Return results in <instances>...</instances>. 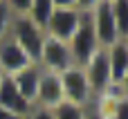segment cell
<instances>
[{
	"label": "cell",
	"instance_id": "1",
	"mask_svg": "<svg viewBox=\"0 0 128 119\" xmlns=\"http://www.w3.org/2000/svg\"><path fill=\"white\" fill-rule=\"evenodd\" d=\"M81 18H83V11L76 7V0H63V2L54 0V14L45 29V36L68 43L79 29Z\"/></svg>",
	"mask_w": 128,
	"mask_h": 119
},
{
	"label": "cell",
	"instance_id": "2",
	"mask_svg": "<svg viewBox=\"0 0 128 119\" xmlns=\"http://www.w3.org/2000/svg\"><path fill=\"white\" fill-rule=\"evenodd\" d=\"M9 38H11L34 63H38L40 50H43V43H45V32L38 29L27 16H14Z\"/></svg>",
	"mask_w": 128,
	"mask_h": 119
},
{
	"label": "cell",
	"instance_id": "3",
	"mask_svg": "<svg viewBox=\"0 0 128 119\" xmlns=\"http://www.w3.org/2000/svg\"><path fill=\"white\" fill-rule=\"evenodd\" d=\"M58 76H61V88H63L65 101L88 110V108L92 106V101H94V92H92V88H90V81H88L83 68L72 65V68H68L65 72H61Z\"/></svg>",
	"mask_w": 128,
	"mask_h": 119
},
{
	"label": "cell",
	"instance_id": "4",
	"mask_svg": "<svg viewBox=\"0 0 128 119\" xmlns=\"http://www.w3.org/2000/svg\"><path fill=\"white\" fill-rule=\"evenodd\" d=\"M68 47H70V54H72L74 65H79V68H83L90 61V56L99 50V43H97V36H94V27L90 22V11L83 14L79 29L68 40Z\"/></svg>",
	"mask_w": 128,
	"mask_h": 119
},
{
	"label": "cell",
	"instance_id": "5",
	"mask_svg": "<svg viewBox=\"0 0 128 119\" xmlns=\"http://www.w3.org/2000/svg\"><path fill=\"white\" fill-rule=\"evenodd\" d=\"M90 22L94 27V36L99 47H110L119 40L115 20H112V9H110V0H94L92 9H90Z\"/></svg>",
	"mask_w": 128,
	"mask_h": 119
},
{
	"label": "cell",
	"instance_id": "6",
	"mask_svg": "<svg viewBox=\"0 0 128 119\" xmlns=\"http://www.w3.org/2000/svg\"><path fill=\"white\" fill-rule=\"evenodd\" d=\"M38 65H40V70L52 72V74H61V72H65L68 68H72L74 61H72V54H70L68 43L45 36V43H43V50H40Z\"/></svg>",
	"mask_w": 128,
	"mask_h": 119
},
{
	"label": "cell",
	"instance_id": "7",
	"mask_svg": "<svg viewBox=\"0 0 128 119\" xmlns=\"http://www.w3.org/2000/svg\"><path fill=\"white\" fill-rule=\"evenodd\" d=\"M83 72H86V76H88V81H90V88H92L94 97H99L101 92L108 90V86L112 83V79H110L108 54H106L104 47H99V50L90 56V61L83 65Z\"/></svg>",
	"mask_w": 128,
	"mask_h": 119
},
{
	"label": "cell",
	"instance_id": "8",
	"mask_svg": "<svg viewBox=\"0 0 128 119\" xmlns=\"http://www.w3.org/2000/svg\"><path fill=\"white\" fill-rule=\"evenodd\" d=\"M63 101H65V97H63V88H61V76L43 70L40 81H38V92H36V104H34V108L56 110Z\"/></svg>",
	"mask_w": 128,
	"mask_h": 119
},
{
	"label": "cell",
	"instance_id": "9",
	"mask_svg": "<svg viewBox=\"0 0 128 119\" xmlns=\"http://www.w3.org/2000/svg\"><path fill=\"white\" fill-rule=\"evenodd\" d=\"M34 61L7 36L4 40H0V70H2V74H7V76H14V74H18L20 70H25L27 65H32Z\"/></svg>",
	"mask_w": 128,
	"mask_h": 119
},
{
	"label": "cell",
	"instance_id": "10",
	"mask_svg": "<svg viewBox=\"0 0 128 119\" xmlns=\"http://www.w3.org/2000/svg\"><path fill=\"white\" fill-rule=\"evenodd\" d=\"M0 110L16 112V115H22V117H29V112H32V106L22 99V94L14 86L11 76H7V74L0 81Z\"/></svg>",
	"mask_w": 128,
	"mask_h": 119
},
{
	"label": "cell",
	"instance_id": "11",
	"mask_svg": "<svg viewBox=\"0 0 128 119\" xmlns=\"http://www.w3.org/2000/svg\"><path fill=\"white\" fill-rule=\"evenodd\" d=\"M40 74H43L40 65H38V63H32V65H27L25 70H20L18 74L11 76L14 86L18 88V92L22 94V99H25L32 108H34V104H36V92H38Z\"/></svg>",
	"mask_w": 128,
	"mask_h": 119
},
{
	"label": "cell",
	"instance_id": "12",
	"mask_svg": "<svg viewBox=\"0 0 128 119\" xmlns=\"http://www.w3.org/2000/svg\"><path fill=\"white\" fill-rule=\"evenodd\" d=\"M108 65H110V79L112 83H122V79L128 72V45L124 40H117L115 45L106 47Z\"/></svg>",
	"mask_w": 128,
	"mask_h": 119
},
{
	"label": "cell",
	"instance_id": "13",
	"mask_svg": "<svg viewBox=\"0 0 128 119\" xmlns=\"http://www.w3.org/2000/svg\"><path fill=\"white\" fill-rule=\"evenodd\" d=\"M54 14V0H32L29 4V11H27V18L38 27V29H47L50 25V18Z\"/></svg>",
	"mask_w": 128,
	"mask_h": 119
},
{
	"label": "cell",
	"instance_id": "14",
	"mask_svg": "<svg viewBox=\"0 0 128 119\" xmlns=\"http://www.w3.org/2000/svg\"><path fill=\"white\" fill-rule=\"evenodd\" d=\"M110 9H112V20L119 40H124L128 36V0H110Z\"/></svg>",
	"mask_w": 128,
	"mask_h": 119
},
{
	"label": "cell",
	"instance_id": "15",
	"mask_svg": "<svg viewBox=\"0 0 128 119\" xmlns=\"http://www.w3.org/2000/svg\"><path fill=\"white\" fill-rule=\"evenodd\" d=\"M54 112V119H86V108H79V106H74V104H68V101H63L56 110H52Z\"/></svg>",
	"mask_w": 128,
	"mask_h": 119
},
{
	"label": "cell",
	"instance_id": "16",
	"mask_svg": "<svg viewBox=\"0 0 128 119\" xmlns=\"http://www.w3.org/2000/svg\"><path fill=\"white\" fill-rule=\"evenodd\" d=\"M11 22H14V11L9 9L7 0H0V40H4L11 32Z\"/></svg>",
	"mask_w": 128,
	"mask_h": 119
},
{
	"label": "cell",
	"instance_id": "17",
	"mask_svg": "<svg viewBox=\"0 0 128 119\" xmlns=\"http://www.w3.org/2000/svg\"><path fill=\"white\" fill-rule=\"evenodd\" d=\"M27 119H54V112L45 110V108H32V112H29Z\"/></svg>",
	"mask_w": 128,
	"mask_h": 119
},
{
	"label": "cell",
	"instance_id": "18",
	"mask_svg": "<svg viewBox=\"0 0 128 119\" xmlns=\"http://www.w3.org/2000/svg\"><path fill=\"white\" fill-rule=\"evenodd\" d=\"M0 119H27L22 115H16V112H7V110H0Z\"/></svg>",
	"mask_w": 128,
	"mask_h": 119
},
{
	"label": "cell",
	"instance_id": "19",
	"mask_svg": "<svg viewBox=\"0 0 128 119\" xmlns=\"http://www.w3.org/2000/svg\"><path fill=\"white\" fill-rule=\"evenodd\" d=\"M86 119H106V117H101V115L90 106V108H88V112H86Z\"/></svg>",
	"mask_w": 128,
	"mask_h": 119
},
{
	"label": "cell",
	"instance_id": "20",
	"mask_svg": "<svg viewBox=\"0 0 128 119\" xmlns=\"http://www.w3.org/2000/svg\"><path fill=\"white\" fill-rule=\"evenodd\" d=\"M119 86H122V90H124V94H128V72H126V76L122 79V83H119Z\"/></svg>",
	"mask_w": 128,
	"mask_h": 119
},
{
	"label": "cell",
	"instance_id": "21",
	"mask_svg": "<svg viewBox=\"0 0 128 119\" xmlns=\"http://www.w3.org/2000/svg\"><path fill=\"white\" fill-rule=\"evenodd\" d=\"M2 76H4V74H2V70H0V81H2Z\"/></svg>",
	"mask_w": 128,
	"mask_h": 119
},
{
	"label": "cell",
	"instance_id": "22",
	"mask_svg": "<svg viewBox=\"0 0 128 119\" xmlns=\"http://www.w3.org/2000/svg\"><path fill=\"white\" fill-rule=\"evenodd\" d=\"M124 43H126V45H128V36H126V38H124Z\"/></svg>",
	"mask_w": 128,
	"mask_h": 119
}]
</instances>
